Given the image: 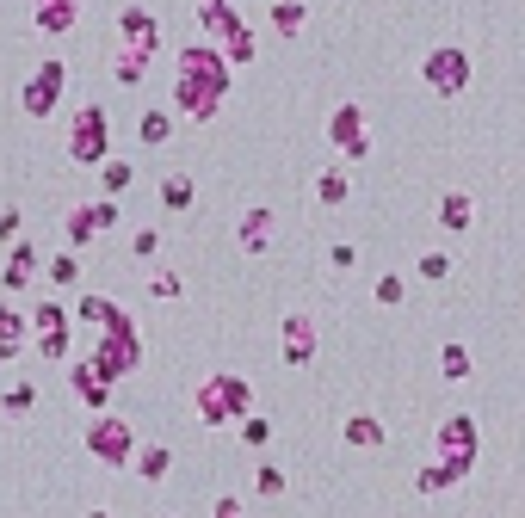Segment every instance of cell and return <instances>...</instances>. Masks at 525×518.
Here are the masks:
<instances>
[{
    "label": "cell",
    "instance_id": "1",
    "mask_svg": "<svg viewBox=\"0 0 525 518\" xmlns=\"http://www.w3.org/2000/svg\"><path fill=\"white\" fill-rule=\"evenodd\" d=\"M229 99V56L210 50V44H192L180 50V111L186 118H217V105Z\"/></svg>",
    "mask_w": 525,
    "mask_h": 518
},
{
    "label": "cell",
    "instance_id": "2",
    "mask_svg": "<svg viewBox=\"0 0 525 518\" xmlns=\"http://www.w3.org/2000/svg\"><path fill=\"white\" fill-rule=\"evenodd\" d=\"M248 407H254V389L241 383V377H229V370H217V377L198 383V420H204V426L248 420Z\"/></svg>",
    "mask_w": 525,
    "mask_h": 518
},
{
    "label": "cell",
    "instance_id": "3",
    "mask_svg": "<svg viewBox=\"0 0 525 518\" xmlns=\"http://www.w3.org/2000/svg\"><path fill=\"white\" fill-rule=\"evenodd\" d=\"M93 364H99V370H105L112 383H124L130 370L143 364V340H136V321H130L124 309H118L112 321H105V346L93 352Z\"/></svg>",
    "mask_w": 525,
    "mask_h": 518
},
{
    "label": "cell",
    "instance_id": "4",
    "mask_svg": "<svg viewBox=\"0 0 525 518\" xmlns=\"http://www.w3.org/2000/svg\"><path fill=\"white\" fill-rule=\"evenodd\" d=\"M112 155V124H105V105H81L75 136H68V161L75 167H105Z\"/></svg>",
    "mask_w": 525,
    "mask_h": 518
},
{
    "label": "cell",
    "instance_id": "5",
    "mask_svg": "<svg viewBox=\"0 0 525 518\" xmlns=\"http://www.w3.org/2000/svg\"><path fill=\"white\" fill-rule=\"evenodd\" d=\"M198 19H204V31H210V37H223V50H229V62H235V68H241V62H254V37H248V25L235 19L229 0H198Z\"/></svg>",
    "mask_w": 525,
    "mask_h": 518
},
{
    "label": "cell",
    "instance_id": "6",
    "mask_svg": "<svg viewBox=\"0 0 525 518\" xmlns=\"http://www.w3.org/2000/svg\"><path fill=\"white\" fill-rule=\"evenodd\" d=\"M420 81H427L439 99H458L470 87V56L458 44H439V50H427V62H420Z\"/></svg>",
    "mask_w": 525,
    "mask_h": 518
},
{
    "label": "cell",
    "instance_id": "7",
    "mask_svg": "<svg viewBox=\"0 0 525 518\" xmlns=\"http://www.w3.org/2000/svg\"><path fill=\"white\" fill-rule=\"evenodd\" d=\"M87 451H93L99 463H112V469H130V457H136V432H130L118 414H99L93 432H87Z\"/></svg>",
    "mask_w": 525,
    "mask_h": 518
},
{
    "label": "cell",
    "instance_id": "8",
    "mask_svg": "<svg viewBox=\"0 0 525 518\" xmlns=\"http://www.w3.org/2000/svg\"><path fill=\"white\" fill-rule=\"evenodd\" d=\"M62 81H68V68L50 56V62H38V74L25 81V93H19V105H25V118H50L56 111V99H62Z\"/></svg>",
    "mask_w": 525,
    "mask_h": 518
},
{
    "label": "cell",
    "instance_id": "9",
    "mask_svg": "<svg viewBox=\"0 0 525 518\" xmlns=\"http://www.w3.org/2000/svg\"><path fill=\"white\" fill-rule=\"evenodd\" d=\"M328 142L340 148L346 161H359L365 148H371V142H365V111H359L353 99H346V105H334V118H328Z\"/></svg>",
    "mask_w": 525,
    "mask_h": 518
},
{
    "label": "cell",
    "instance_id": "10",
    "mask_svg": "<svg viewBox=\"0 0 525 518\" xmlns=\"http://www.w3.org/2000/svg\"><path fill=\"white\" fill-rule=\"evenodd\" d=\"M439 451H445V463L476 469V420H470V414H451L445 432H439Z\"/></svg>",
    "mask_w": 525,
    "mask_h": 518
},
{
    "label": "cell",
    "instance_id": "11",
    "mask_svg": "<svg viewBox=\"0 0 525 518\" xmlns=\"http://www.w3.org/2000/svg\"><path fill=\"white\" fill-rule=\"evenodd\" d=\"M31 327H38V352H44V358H68V315H62L56 303L31 309Z\"/></svg>",
    "mask_w": 525,
    "mask_h": 518
},
{
    "label": "cell",
    "instance_id": "12",
    "mask_svg": "<svg viewBox=\"0 0 525 518\" xmlns=\"http://www.w3.org/2000/svg\"><path fill=\"white\" fill-rule=\"evenodd\" d=\"M118 37H124V50H143V56H155V44H161V25H155V13H143V7H124V13H118Z\"/></svg>",
    "mask_w": 525,
    "mask_h": 518
},
{
    "label": "cell",
    "instance_id": "13",
    "mask_svg": "<svg viewBox=\"0 0 525 518\" xmlns=\"http://www.w3.org/2000/svg\"><path fill=\"white\" fill-rule=\"evenodd\" d=\"M75 19H81V0H31V25L50 31V37L75 31Z\"/></svg>",
    "mask_w": 525,
    "mask_h": 518
},
{
    "label": "cell",
    "instance_id": "14",
    "mask_svg": "<svg viewBox=\"0 0 525 518\" xmlns=\"http://www.w3.org/2000/svg\"><path fill=\"white\" fill-rule=\"evenodd\" d=\"M68 383H75V401H87V407H105V401H112V377H105L93 358L75 364V377H68Z\"/></svg>",
    "mask_w": 525,
    "mask_h": 518
},
{
    "label": "cell",
    "instance_id": "15",
    "mask_svg": "<svg viewBox=\"0 0 525 518\" xmlns=\"http://www.w3.org/2000/svg\"><path fill=\"white\" fill-rule=\"evenodd\" d=\"M285 358L291 364H309L315 358V321L309 315H285Z\"/></svg>",
    "mask_w": 525,
    "mask_h": 518
},
{
    "label": "cell",
    "instance_id": "16",
    "mask_svg": "<svg viewBox=\"0 0 525 518\" xmlns=\"http://www.w3.org/2000/svg\"><path fill=\"white\" fill-rule=\"evenodd\" d=\"M340 438L353 444V451H377V444H383V426H377V414H353V420L340 426Z\"/></svg>",
    "mask_w": 525,
    "mask_h": 518
},
{
    "label": "cell",
    "instance_id": "17",
    "mask_svg": "<svg viewBox=\"0 0 525 518\" xmlns=\"http://www.w3.org/2000/svg\"><path fill=\"white\" fill-rule=\"evenodd\" d=\"M241 247H248V253L272 247V210H248V216H241Z\"/></svg>",
    "mask_w": 525,
    "mask_h": 518
},
{
    "label": "cell",
    "instance_id": "18",
    "mask_svg": "<svg viewBox=\"0 0 525 518\" xmlns=\"http://www.w3.org/2000/svg\"><path fill=\"white\" fill-rule=\"evenodd\" d=\"M464 475H470V469H458V463H427V469H420V481H414V488H420V494H445V488H458Z\"/></svg>",
    "mask_w": 525,
    "mask_h": 518
},
{
    "label": "cell",
    "instance_id": "19",
    "mask_svg": "<svg viewBox=\"0 0 525 518\" xmlns=\"http://www.w3.org/2000/svg\"><path fill=\"white\" fill-rule=\"evenodd\" d=\"M93 229H105V222H99V204H93V210H68V216H62L68 247H87V241H93Z\"/></svg>",
    "mask_w": 525,
    "mask_h": 518
},
{
    "label": "cell",
    "instance_id": "20",
    "mask_svg": "<svg viewBox=\"0 0 525 518\" xmlns=\"http://www.w3.org/2000/svg\"><path fill=\"white\" fill-rule=\"evenodd\" d=\"M112 74H118V87H143V74H149V56H143V50H124V44H118V56H112Z\"/></svg>",
    "mask_w": 525,
    "mask_h": 518
},
{
    "label": "cell",
    "instance_id": "21",
    "mask_svg": "<svg viewBox=\"0 0 525 518\" xmlns=\"http://www.w3.org/2000/svg\"><path fill=\"white\" fill-rule=\"evenodd\" d=\"M31 272H38V253H31L25 241H13V259H7V278H0V284H7V290H25Z\"/></svg>",
    "mask_w": 525,
    "mask_h": 518
},
{
    "label": "cell",
    "instance_id": "22",
    "mask_svg": "<svg viewBox=\"0 0 525 518\" xmlns=\"http://www.w3.org/2000/svg\"><path fill=\"white\" fill-rule=\"evenodd\" d=\"M192 198H198V185H192L186 173H167V179H161V204H167V210H192Z\"/></svg>",
    "mask_w": 525,
    "mask_h": 518
},
{
    "label": "cell",
    "instance_id": "23",
    "mask_svg": "<svg viewBox=\"0 0 525 518\" xmlns=\"http://www.w3.org/2000/svg\"><path fill=\"white\" fill-rule=\"evenodd\" d=\"M439 222H445L451 235H458V229H470V192H445V204H439Z\"/></svg>",
    "mask_w": 525,
    "mask_h": 518
},
{
    "label": "cell",
    "instance_id": "24",
    "mask_svg": "<svg viewBox=\"0 0 525 518\" xmlns=\"http://www.w3.org/2000/svg\"><path fill=\"white\" fill-rule=\"evenodd\" d=\"M315 198H322V204H346V198H353V179H346V173H322V179H315Z\"/></svg>",
    "mask_w": 525,
    "mask_h": 518
},
{
    "label": "cell",
    "instance_id": "25",
    "mask_svg": "<svg viewBox=\"0 0 525 518\" xmlns=\"http://www.w3.org/2000/svg\"><path fill=\"white\" fill-rule=\"evenodd\" d=\"M130 463H136V475H143V481H161V475H167V463H173V457H167V451H161V444H149V451H136V457H130Z\"/></svg>",
    "mask_w": 525,
    "mask_h": 518
},
{
    "label": "cell",
    "instance_id": "26",
    "mask_svg": "<svg viewBox=\"0 0 525 518\" xmlns=\"http://www.w3.org/2000/svg\"><path fill=\"white\" fill-rule=\"evenodd\" d=\"M272 25H278V37H297V31H303V0H278Z\"/></svg>",
    "mask_w": 525,
    "mask_h": 518
},
{
    "label": "cell",
    "instance_id": "27",
    "mask_svg": "<svg viewBox=\"0 0 525 518\" xmlns=\"http://www.w3.org/2000/svg\"><path fill=\"white\" fill-rule=\"evenodd\" d=\"M136 136H143V148H161V142L173 136V118H167V111H149V118H143V130H136Z\"/></svg>",
    "mask_w": 525,
    "mask_h": 518
},
{
    "label": "cell",
    "instance_id": "28",
    "mask_svg": "<svg viewBox=\"0 0 525 518\" xmlns=\"http://www.w3.org/2000/svg\"><path fill=\"white\" fill-rule=\"evenodd\" d=\"M439 370H445V383H464V377H470V352H464V346H445Z\"/></svg>",
    "mask_w": 525,
    "mask_h": 518
},
{
    "label": "cell",
    "instance_id": "29",
    "mask_svg": "<svg viewBox=\"0 0 525 518\" xmlns=\"http://www.w3.org/2000/svg\"><path fill=\"white\" fill-rule=\"evenodd\" d=\"M25 333H31V321H25V315L0 309V346H13V352H19V340H25Z\"/></svg>",
    "mask_w": 525,
    "mask_h": 518
},
{
    "label": "cell",
    "instance_id": "30",
    "mask_svg": "<svg viewBox=\"0 0 525 518\" xmlns=\"http://www.w3.org/2000/svg\"><path fill=\"white\" fill-rule=\"evenodd\" d=\"M254 488L272 500V494H285V469H278V463H260V475H254Z\"/></svg>",
    "mask_w": 525,
    "mask_h": 518
},
{
    "label": "cell",
    "instance_id": "31",
    "mask_svg": "<svg viewBox=\"0 0 525 518\" xmlns=\"http://www.w3.org/2000/svg\"><path fill=\"white\" fill-rule=\"evenodd\" d=\"M0 407H7V414H25V407H38V389H31V383H19V389H7V395H0Z\"/></svg>",
    "mask_w": 525,
    "mask_h": 518
},
{
    "label": "cell",
    "instance_id": "32",
    "mask_svg": "<svg viewBox=\"0 0 525 518\" xmlns=\"http://www.w3.org/2000/svg\"><path fill=\"white\" fill-rule=\"evenodd\" d=\"M112 315H118V303H105V296H81V321H99L105 327Z\"/></svg>",
    "mask_w": 525,
    "mask_h": 518
},
{
    "label": "cell",
    "instance_id": "33",
    "mask_svg": "<svg viewBox=\"0 0 525 518\" xmlns=\"http://www.w3.org/2000/svg\"><path fill=\"white\" fill-rule=\"evenodd\" d=\"M50 278H56V284H75V278H81V259H75V253L50 259Z\"/></svg>",
    "mask_w": 525,
    "mask_h": 518
},
{
    "label": "cell",
    "instance_id": "34",
    "mask_svg": "<svg viewBox=\"0 0 525 518\" xmlns=\"http://www.w3.org/2000/svg\"><path fill=\"white\" fill-rule=\"evenodd\" d=\"M105 192H112V198L130 192V167H124V161H105Z\"/></svg>",
    "mask_w": 525,
    "mask_h": 518
},
{
    "label": "cell",
    "instance_id": "35",
    "mask_svg": "<svg viewBox=\"0 0 525 518\" xmlns=\"http://www.w3.org/2000/svg\"><path fill=\"white\" fill-rule=\"evenodd\" d=\"M241 438H248V444H254V451H260V444H266V438H272V426H266V420H254V414H248V420H241Z\"/></svg>",
    "mask_w": 525,
    "mask_h": 518
},
{
    "label": "cell",
    "instance_id": "36",
    "mask_svg": "<svg viewBox=\"0 0 525 518\" xmlns=\"http://www.w3.org/2000/svg\"><path fill=\"white\" fill-rule=\"evenodd\" d=\"M445 272H451V259H445V253H427V259H420V278H433V284H439Z\"/></svg>",
    "mask_w": 525,
    "mask_h": 518
},
{
    "label": "cell",
    "instance_id": "37",
    "mask_svg": "<svg viewBox=\"0 0 525 518\" xmlns=\"http://www.w3.org/2000/svg\"><path fill=\"white\" fill-rule=\"evenodd\" d=\"M155 296H161V303H167V296H180V272H155V284H149Z\"/></svg>",
    "mask_w": 525,
    "mask_h": 518
},
{
    "label": "cell",
    "instance_id": "38",
    "mask_svg": "<svg viewBox=\"0 0 525 518\" xmlns=\"http://www.w3.org/2000/svg\"><path fill=\"white\" fill-rule=\"evenodd\" d=\"M377 303L396 309V303H402V278H377Z\"/></svg>",
    "mask_w": 525,
    "mask_h": 518
},
{
    "label": "cell",
    "instance_id": "39",
    "mask_svg": "<svg viewBox=\"0 0 525 518\" xmlns=\"http://www.w3.org/2000/svg\"><path fill=\"white\" fill-rule=\"evenodd\" d=\"M155 247H161V235H155V229H143V235H136V241H130V253H136V259H149Z\"/></svg>",
    "mask_w": 525,
    "mask_h": 518
},
{
    "label": "cell",
    "instance_id": "40",
    "mask_svg": "<svg viewBox=\"0 0 525 518\" xmlns=\"http://www.w3.org/2000/svg\"><path fill=\"white\" fill-rule=\"evenodd\" d=\"M210 512H217V518H241V500H229V494H223V500L210 506Z\"/></svg>",
    "mask_w": 525,
    "mask_h": 518
},
{
    "label": "cell",
    "instance_id": "41",
    "mask_svg": "<svg viewBox=\"0 0 525 518\" xmlns=\"http://www.w3.org/2000/svg\"><path fill=\"white\" fill-rule=\"evenodd\" d=\"M7 358H13V346H0V364H7Z\"/></svg>",
    "mask_w": 525,
    "mask_h": 518
},
{
    "label": "cell",
    "instance_id": "42",
    "mask_svg": "<svg viewBox=\"0 0 525 518\" xmlns=\"http://www.w3.org/2000/svg\"><path fill=\"white\" fill-rule=\"evenodd\" d=\"M87 518H112V512H87Z\"/></svg>",
    "mask_w": 525,
    "mask_h": 518
}]
</instances>
